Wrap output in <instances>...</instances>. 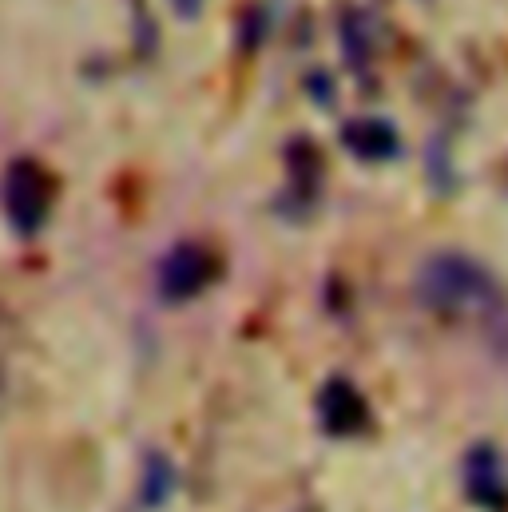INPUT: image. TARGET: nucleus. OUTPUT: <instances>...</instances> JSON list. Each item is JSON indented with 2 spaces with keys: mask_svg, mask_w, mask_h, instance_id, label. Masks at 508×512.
<instances>
[{
  "mask_svg": "<svg viewBox=\"0 0 508 512\" xmlns=\"http://www.w3.org/2000/svg\"><path fill=\"white\" fill-rule=\"evenodd\" d=\"M413 294L425 314L473 334L493 358L508 362V290L481 258L465 251H433L417 266Z\"/></svg>",
  "mask_w": 508,
  "mask_h": 512,
  "instance_id": "nucleus-1",
  "label": "nucleus"
},
{
  "mask_svg": "<svg viewBox=\"0 0 508 512\" xmlns=\"http://www.w3.org/2000/svg\"><path fill=\"white\" fill-rule=\"evenodd\" d=\"M52 203H56V187H52V175L40 163L16 159V163L4 167L0 207H4V219L16 235H36L48 223Z\"/></svg>",
  "mask_w": 508,
  "mask_h": 512,
  "instance_id": "nucleus-2",
  "label": "nucleus"
},
{
  "mask_svg": "<svg viewBox=\"0 0 508 512\" xmlns=\"http://www.w3.org/2000/svg\"><path fill=\"white\" fill-rule=\"evenodd\" d=\"M223 262L211 247L203 243H179L175 251L159 262V294L163 302H191L199 298L207 286H215Z\"/></svg>",
  "mask_w": 508,
  "mask_h": 512,
  "instance_id": "nucleus-3",
  "label": "nucleus"
},
{
  "mask_svg": "<svg viewBox=\"0 0 508 512\" xmlns=\"http://www.w3.org/2000/svg\"><path fill=\"white\" fill-rule=\"evenodd\" d=\"M461 489L481 512H508V461L501 445L477 441L461 457Z\"/></svg>",
  "mask_w": 508,
  "mask_h": 512,
  "instance_id": "nucleus-4",
  "label": "nucleus"
},
{
  "mask_svg": "<svg viewBox=\"0 0 508 512\" xmlns=\"http://www.w3.org/2000/svg\"><path fill=\"white\" fill-rule=\"evenodd\" d=\"M318 425L322 433L346 441V437H362L370 429V401L366 393L346 378H330L318 393Z\"/></svg>",
  "mask_w": 508,
  "mask_h": 512,
  "instance_id": "nucleus-5",
  "label": "nucleus"
},
{
  "mask_svg": "<svg viewBox=\"0 0 508 512\" xmlns=\"http://www.w3.org/2000/svg\"><path fill=\"white\" fill-rule=\"evenodd\" d=\"M342 143L350 155L366 159V163H385L401 151V135L389 120H378V116H362V120H350L342 128Z\"/></svg>",
  "mask_w": 508,
  "mask_h": 512,
  "instance_id": "nucleus-6",
  "label": "nucleus"
},
{
  "mask_svg": "<svg viewBox=\"0 0 508 512\" xmlns=\"http://www.w3.org/2000/svg\"><path fill=\"white\" fill-rule=\"evenodd\" d=\"M342 44L354 60V68H366L374 60V20L362 12V8H350L346 12V24H342Z\"/></svg>",
  "mask_w": 508,
  "mask_h": 512,
  "instance_id": "nucleus-7",
  "label": "nucleus"
},
{
  "mask_svg": "<svg viewBox=\"0 0 508 512\" xmlns=\"http://www.w3.org/2000/svg\"><path fill=\"white\" fill-rule=\"evenodd\" d=\"M171 489H175V469H171V461L167 457H159V453H151L147 457V469H143V509H159L167 497H171Z\"/></svg>",
  "mask_w": 508,
  "mask_h": 512,
  "instance_id": "nucleus-8",
  "label": "nucleus"
},
{
  "mask_svg": "<svg viewBox=\"0 0 508 512\" xmlns=\"http://www.w3.org/2000/svg\"><path fill=\"white\" fill-rule=\"evenodd\" d=\"M16 322L8 314V306L0 302V382L8 378V366H12V354H16Z\"/></svg>",
  "mask_w": 508,
  "mask_h": 512,
  "instance_id": "nucleus-9",
  "label": "nucleus"
},
{
  "mask_svg": "<svg viewBox=\"0 0 508 512\" xmlns=\"http://www.w3.org/2000/svg\"><path fill=\"white\" fill-rule=\"evenodd\" d=\"M203 4H207V0H171V8H175V12L183 16V20L199 16V12H203Z\"/></svg>",
  "mask_w": 508,
  "mask_h": 512,
  "instance_id": "nucleus-10",
  "label": "nucleus"
}]
</instances>
